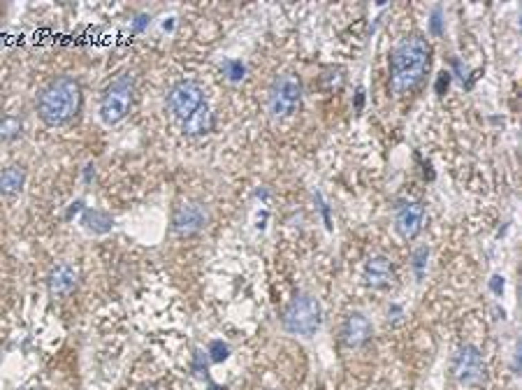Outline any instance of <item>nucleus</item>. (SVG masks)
<instances>
[{
    "label": "nucleus",
    "instance_id": "4",
    "mask_svg": "<svg viewBox=\"0 0 522 390\" xmlns=\"http://www.w3.org/2000/svg\"><path fill=\"white\" fill-rule=\"evenodd\" d=\"M321 321H323V312H321L318 300L307 293L295 295L286 305L281 316L283 328H286L288 333L302 335V337L316 335V330L321 328Z\"/></svg>",
    "mask_w": 522,
    "mask_h": 390
},
{
    "label": "nucleus",
    "instance_id": "6",
    "mask_svg": "<svg viewBox=\"0 0 522 390\" xmlns=\"http://www.w3.org/2000/svg\"><path fill=\"white\" fill-rule=\"evenodd\" d=\"M207 103L204 100V89L193 79H181L168 91V109L174 118L183 123L197 107Z\"/></svg>",
    "mask_w": 522,
    "mask_h": 390
},
{
    "label": "nucleus",
    "instance_id": "21",
    "mask_svg": "<svg viewBox=\"0 0 522 390\" xmlns=\"http://www.w3.org/2000/svg\"><path fill=\"white\" fill-rule=\"evenodd\" d=\"M193 374L195 376H207V360H204L202 351H195V355H193Z\"/></svg>",
    "mask_w": 522,
    "mask_h": 390
},
{
    "label": "nucleus",
    "instance_id": "15",
    "mask_svg": "<svg viewBox=\"0 0 522 390\" xmlns=\"http://www.w3.org/2000/svg\"><path fill=\"white\" fill-rule=\"evenodd\" d=\"M82 223H84V228L89 230V233H93V235H107L109 230L114 228V219H111L107 211L93 209V207H86L84 209Z\"/></svg>",
    "mask_w": 522,
    "mask_h": 390
},
{
    "label": "nucleus",
    "instance_id": "24",
    "mask_svg": "<svg viewBox=\"0 0 522 390\" xmlns=\"http://www.w3.org/2000/svg\"><path fill=\"white\" fill-rule=\"evenodd\" d=\"M353 107H355V112H362V107H365V89H358V91H355Z\"/></svg>",
    "mask_w": 522,
    "mask_h": 390
},
{
    "label": "nucleus",
    "instance_id": "11",
    "mask_svg": "<svg viewBox=\"0 0 522 390\" xmlns=\"http://www.w3.org/2000/svg\"><path fill=\"white\" fill-rule=\"evenodd\" d=\"M341 337H343V344L351 348L365 346V344L369 342V337H372V323L367 321V316L355 312L343 321Z\"/></svg>",
    "mask_w": 522,
    "mask_h": 390
},
{
    "label": "nucleus",
    "instance_id": "29",
    "mask_svg": "<svg viewBox=\"0 0 522 390\" xmlns=\"http://www.w3.org/2000/svg\"><path fill=\"white\" fill-rule=\"evenodd\" d=\"M422 168H425V177H427L429 181H432V179H434V170H432V165L425 163V165H422Z\"/></svg>",
    "mask_w": 522,
    "mask_h": 390
},
{
    "label": "nucleus",
    "instance_id": "28",
    "mask_svg": "<svg viewBox=\"0 0 522 390\" xmlns=\"http://www.w3.org/2000/svg\"><path fill=\"white\" fill-rule=\"evenodd\" d=\"M82 204H84L82 200L72 202V207L68 209V214H65V219H72V214H77V211H79V209H84V207H82Z\"/></svg>",
    "mask_w": 522,
    "mask_h": 390
},
{
    "label": "nucleus",
    "instance_id": "1",
    "mask_svg": "<svg viewBox=\"0 0 522 390\" xmlns=\"http://www.w3.org/2000/svg\"><path fill=\"white\" fill-rule=\"evenodd\" d=\"M432 63V47L422 35H408L390 56V91L395 96L413 94Z\"/></svg>",
    "mask_w": 522,
    "mask_h": 390
},
{
    "label": "nucleus",
    "instance_id": "3",
    "mask_svg": "<svg viewBox=\"0 0 522 390\" xmlns=\"http://www.w3.org/2000/svg\"><path fill=\"white\" fill-rule=\"evenodd\" d=\"M133 103H135V77L130 72H123V75L114 77L107 84V89H105L100 98L98 116H100L105 125H116L130 114Z\"/></svg>",
    "mask_w": 522,
    "mask_h": 390
},
{
    "label": "nucleus",
    "instance_id": "25",
    "mask_svg": "<svg viewBox=\"0 0 522 390\" xmlns=\"http://www.w3.org/2000/svg\"><path fill=\"white\" fill-rule=\"evenodd\" d=\"M316 200H318V204H321V211H323V219H325V226H327V228H332V223H330V209H327V202H323L321 193H316Z\"/></svg>",
    "mask_w": 522,
    "mask_h": 390
},
{
    "label": "nucleus",
    "instance_id": "22",
    "mask_svg": "<svg viewBox=\"0 0 522 390\" xmlns=\"http://www.w3.org/2000/svg\"><path fill=\"white\" fill-rule=\"evenodd\" d=\"M451 79H453L451 72H441V75L437 77V84H434V91H437L439 96H446L448 86H451Z\"/></svg>",
    "mask_w": 522,
    "mask_h": 390
},
{
    "label": "nucleus",
    "instance_id": "2",
    "mask_svg": "<svg viewBox=\"0 0 522 390\" xmlns=\"http://www.w3.org/2000/svg\"><path fill=\"white\" fill-rule=\"evenodd\" d=\"M82 107V84L70 75H58L37 94V116L49 128H61L77 116Z\"/></svg>",
    "mask_w": 522,
    "mask_h": 390
},
{
    "label": "nucleus",
    "instance_id": "31",
    "mask_svg": "<svg viewBox=\"0 0 522 390\" xmlns=\"http://www.w3.org/2000/svg\"><path fill=\"white\" fill-rule=\"evenodd\" d=\"M30 390H33V388H30Z\"/></svg>",
    "mask_w": 522,
    "mask_h": 390
},
{
    "label": "nucleus",
    "instance_id": "20",
    "mask_svg": "<svg viewBox=\"0 0 522 390\" xmlns=\"http://www.w3.org/2000/svg\"><path fill=\"white\" fill-rule=\"evenodd\" d=\"M429 33H432L434 37L444 35V19H441V8H434L432 10V17H429Z\"/></svg>",
    "mask_w": 522,
    "mask_h": 390
},
{
    "label": "nucleus",
    "instance_id": "17",
    "mask_svg": "<svg viewBox=\"0 0 522 390\" xmlns=\"http://www.w3.org/2000/svg\"><path fill=\"white\" fill-rule=\"evenodd\" d=\"M223 72H226V77L230 82H242L244 77H246V65H244L240 58H228L226 63H223Z\"/></svg>",
    "mask_w": 522,
    "mask_h": 390
},
{
    "label": "nucleus",
    "instance_id": "14",
    "mask_svg": "<svg viewBox=\"0 0 522 390\" xmlns=\"http://www.w3.org/2000/svg\"><path fill=\"white\" fill-rule=\"evenodd\" d=\"M26 186V168L24 165H8L0 172V195L15 197Z\"/></svg>",
    "mask_w": 522,
    "mask_h": 390
},
{
    "label": "nucleus",
    "instance_id": "26",
    "mask_svg": "<svg viewBox=\"0 0 522 390\" xmlns=\"http://www.w3.org/2000/svg\"><path fill=\"white\" fill-rule=\"evenodd\" d=\"M93 177H96V165H93V163H89V165H86V168H84V181H86V184H91V181H93Z\"/></svg>",
    "mask_w": 522,
    "mask_h": 390
},
{
    "label": "nucleus",
    "instance_id": "12",
    "mask_svg": "<svg viewBox=\"0 0 522 390\" xmlns=\"http://www.w3.org/2000/svg\"><path fill=\"white\" fill-rule=\"evenodd\" d=\"M395 279V272H393V265H390V260L386 256H374L367 260V267H365V281L367 286L372 288H388L390 283Z\"/></svg>",
    "mask_w": 522,
    "mask_h": 390
},
{
    "label": "nucleus",
    "instance_id": "5",
    "mask_svg": "<svg viewBox=\"0 0 522 390\" xmlns=\"http://www.w3.org/2000/svg\"><path fill=\"white\" fill-rule=\"evenodd\" d=\"M302 105V82L293 72H283L272 82L267 94V112L274 118L293 116Z\"/></svg>",
    "mask_w": 522,
    "mask_h": 390
},
{
    "label": "nucleus",
    "instance_id": "8",
    "mask_svg": "<svg viewBox=\"0 0 522 390\" xmlns=\"http://www.w3.org/2000/svg\"><path fill=\"white\" fill-rule=\"evenodd\" d=\"M453 374L462 386H480L485 381V362L478 348L471 346V344L460 346V351L453 358Z\"/></svg>",
    "mask_w": 522,
    "mask_h": 390
},
{
    "label": "nucleus",
    "instance_id": "16",
    "mask_svg": "<svg viewBox=\"0 0 522 390\" xmlns=\"http://www.w3.org/2000/svg\"><path fill=\"white\" fill-rule=\"evenodd\" d=\"M24 133V121L19 116H3L0 118V140L15 142Z\"/></svg>",
    "mask_w": 522,
    "mask_h": 390
},
{
    "label": "nucleus",
    "instance_id": "13",
    "mask_svg": "<svg viewBox=\"0 0 522 390\" xmlns=\"http://www.w3.org/2000/svg\"><path fill=\"white\" fill-rule=\"evenodd\" d=\"M214 130V112L209 109V105L204 103L202 107H197L186 121L181 123V133L186 137H202L209 135Z\"/></svg>",
    "mask_w": 522,
    "mask_h": 390
},
{
    "label": "nucleus",
    "instance_id": "7",
    "mask_svg": "<svg viewBox=\"0 0 522 390\" xmlns=\"http://www.w3.org/2000/svg\"><path fill=\"white\" fill-rule=\"evenodd\" d=\"M207 223H209V211L202 202L186 200L172 209L170 228L172 233L179 237H193L197 233H202V230L207 228Z\"/></svg>",
    "mask_w": 522,
    "mask_h": 390
},
{
    "label": "nucleus",
    "instance_id": "9",
    "mask_svg": "<svg viewBox=\"0 0 522 390\" xmlns=\"http://www.w3.org/2000/svg\"><path fill=\"white\" fill-rule=\"evenodd\" d=\"M425 223V204L418 200H404L395 207V230L402 240H415Z\"/></svg>",
    "mask_w": 522,
    "mask_h": 390
},
{
    "label": "nucleus",
    "instance_id": "18",
    "mask_svg": "<svg viewBox=\"0 0 522 390\" xmlns=\"http://www.w3.org/2000/svg\"><path fill=\"white\" fill-rule=\"evenodd\" d=\"M228 355H230V346L226 342L214 339L209 344V360L211 362H223V360H228Z\"/></svg>",
    "mask_w": 522,
    "mask_h": 390
},
{
    "label": "nucleus",
    "instance_id": "30",
    "mask_svg": "<svg viewBox=\"0 0 522 390\" xmlns=\"http://www.w3.org/2000/svg\"><path fill=\"white\" fill-rule=\"evenodd\" d=\"M209 390H226V388H223V386H214V383H211Z\"/></svg>",
    "mask_w": 522,
    "mask_h": 390
},
{
    "label": "nucleus",
    "instance_id": "19",
    "mask_svg": "<svg viewBox=\"0 0 522 390\" xmlns=\"http://www.w3.org/2000/svg\"><path fill=\"white\" fill-rule=\"evenodd\" d=\"M427 256H429L427 247H420V249H415V251H413V269H415V276H418V279H422V274H425V267H427Z\"/></svg>",
    "mask_w": 522,
    "mask_h": 390
},
{
    "label": "nucleus",
    "instance_id": "23",
    "mask_svg": "<svg viewBox=\"0 0 522 390\" xmlns=\"http://www.w3.org/2000/svg\"><path fill=\"white\" fill-rule=\"evenodd\" d=\"M149 24H151V17H149V15H140V17H137L135 21H133V33H142Z\"/></svg>",
    "mask_w": 522,
    "mask_h": 390
},
{
    "label": "nucleus",
    "instance_id": "27",
    "mask_svg": "<svg viewBox=\"0 0 522 390\" xmlns=\"http://www.w3.org/2000/svg\"><path fill=\"white\" fill-rule=\"evenodd\" d=\"M490 288L494 290V293H501V290H504V279H501V276L497 274V276H492V281H490Z\"/></svg>",
    "mask_w": 522,
    "mask_h": 390
},
{
    "label": "nucleus",
    "instance_id": "10",
    "mask_svg": "<svg viewBox=\"0 0 522 390\" xmlns=\"http://www.w3.org/2000/svg\"><path fill=\"white\" fill-rule=\"evenodd\" d=\"M77 283H79L77 269L72 267V265H68V263H58L56 267H51V272L47 276L49 295L51 297H58V300H63V297H68V295L75 293Z\"/></svg>",
    "mask_w": 522,
    "mask_h": 390
}]
</instances>
